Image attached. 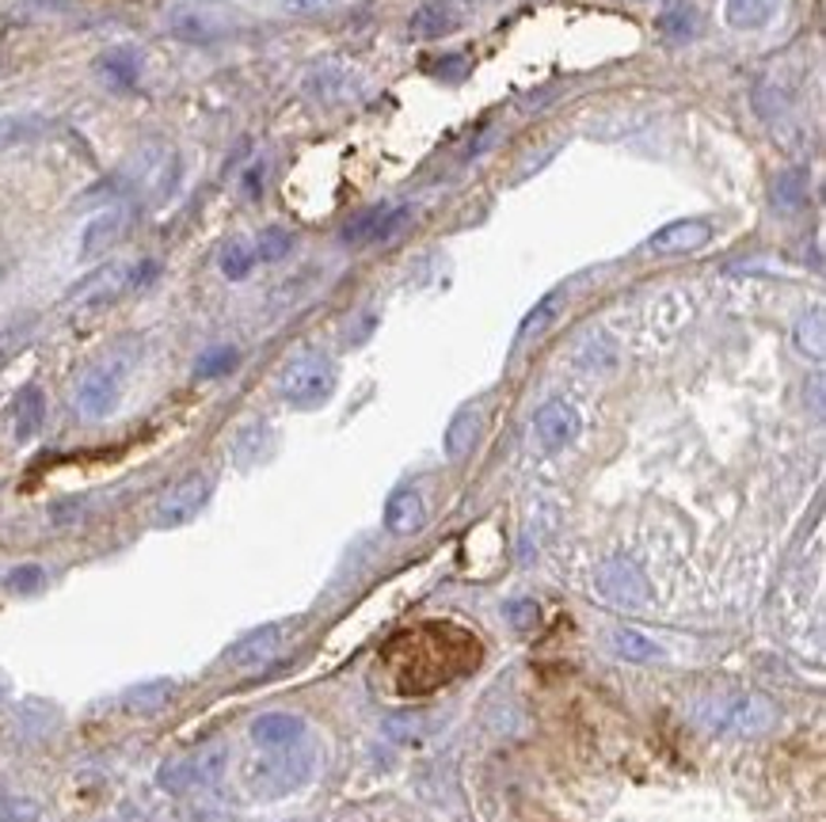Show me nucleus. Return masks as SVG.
Here are the masks:
<instances>
[{
  "mask_svg": "<svg viewBox=\"0 0 826 822\" xmlns=\"http://www.w3.org/2000/svg\"><path fill=\"white\" fill-rule=\"evenodd\" d=\"M248 735L259 750H286V747H297V742H302L305 719L290 716V712H263V716L251 719Z\"/></svg>",
  "mask_w": 826,
  "mask_h": 822,
  "instance_id": "14",
  "label": "nucleus"
},
{
  "mask_svg": "<svg viewBox=\"0 0 826 822\" xmlns=\"http://www.w3.org/2000/svg\"><path fill=\"white\" fill-rule=\"evenodd\" d=\"M408 214H412V210L392 206V202L369 206L366 214H358L354 222L343 225V240H347V245H377V240H389L392 233L408 222Z\"/></svg>",
  "mask_w": 826,
  "mask_h": 822,
  "instance_id": "9",
  "label": "nucleus"
},
{
  "mask_svg": "<svg viewBox=\"0 0 826 822\" xmlns=\"http://www.w3.org/2000/svg\"><path fill=\"white\" fill-rule=\"evenodd\" d=\"M613 652H617L621 659H628V663H648L651 655H656V644H651L644 632L617 629V632H613Z\"/></svg>",
  "mask_w": 826,
  "mask_h": 822,
  "instance_id": "27",
  "label": "nucleus"
},
{
  "mask_svg": "<svg viewBox=\"0 0 826 822\" xmlns=\"http://www.w3.org/2000/svg\"><path fill=\"white\" fill-rule=\"evenodd\" d=\"M244 194H248V199L263 194V164H251V168L244 171Z\"/></svg>",
  "mask_w": 826,
  "mask_h": 822,
  "instance_id": "37",
  "label": "nucleus"
},
{
  "mask_svg": "<svg viewBox=\"0 0 826 822\" xmlns=\"http://www.w3.org/2000/svg\"><path fill=\"white\" fill-rule=\"evenodd\" d=\"M697 716L716 735H762L777 724V708L758 693L716 696L697 708Z\"/></svg>",
  "mask_w": 826,
  "mask_h": 822,
  "instance_id": "3",
  "label": "nucleus"
},
{
  "mask_svg": "<svg viewBox=\"0 0 826 822\" xmlns=\"http://www.w3.org/2000/svg\"><path fill=\"white\" fill-rule=\"evenodd\" d=\"M282 4H286V12H294V15H312V12L332 8L335 0H282Z\"/></svg>",
  "mask_w": 826,
  "mask_h": 822,
  "instance_id": "36",
  "label": "nucleus"
},
{
  "mask_svg": "<svg viewBox=\"0 0 826 822\" xmlns=\"http://www.w3.org/2000/svg\"><path fill=\"white\" fill-rule=\"evenodd\" d=\"M282 624H259V629H251V632H244L240 640L225 652V663L229 667H236V670H256V667H263V663H271L274 655H279V647H282Z\"/></svg>",
  "mask_w": 826,
  "mask_h": 822,
  "instance_id": "10",
  "label": "nucleus"
},
{
  "mask_svg": "<svg viewBox=\"0 0 826 822\" xmlns=\"http://www.w3.org/2000/svg\"><path fill=\"white\" fill-rule=\"evenodd\" d=\"M43 583H46V571L38 568V563H20V568H12L4 575V586L12 594H35L43 591Z\"/></svg>",
  "mask_w": 826,
  "mask_h": 822,
  "instance_id": "30",
  "label": "nucleus"
},
{
  "mask_svg": "<svg viewBox=\"0 0 826 822\" xmlns=\"http://www.w3.org/2000/svg\"><path fill=\"white\" fill-rule=\"evenodd\" d=\"M312 777V750L286 747V750H267V758L251 762L244 770V785H248L251 796L259 800H279V796H290Z\"/></svg>",
  "mask_w": 826,
  "mask_h": 822,
  "instance_id": "2",
  "label": "nucleus"
},
{
  "mask_svg": "<svg viewBox=\"0 0 826 822\" xmlns=\"http://www.w3.org/2000/svg\"><path fill=\"white\" fill-rule=\"evenodd\" d=\"M826 332H823V309H812L807 317H800L796 324V347L804 350V355L812 358H823V347H826Z\"/></svg>",
  "mask_w": 826,
  "mask_h": 822,
  "instance_id": "28",
  "label": "nucleus"
},
{
  "mask_svg": "<svg viewBox=\"0 0 826 822\" xmlns=\"http://www.w3.org/2000/svg\"><path fill=\"white\" fill-rule=\"evenodd\" d=\"M465 58H461V53H450V58H442V61H435V65H430V73H435V76H442V81H461V76H465Z\"/></svg>",
  "mask_w": 826,
  "mask_h": 822,
  "instance_id": "34",
  "label": "nucleus"
},
{
  "mask_svg": "<svg viewBox=\"0 0 826 822\" xmlns=\"http://www.w3.org/2000/svg\"><path fill=\"white\" fill-rule=\"evenodd\" d=\"M279 389H282V396H286V404H294V408H320V404L335 393L332 358L297 355L294 362H286V370H282Z\"/></svg>",
  "mask_w": 826,
  "mask_h": 822,
  "instance_id": "4",
  "label": "nucleus"
},
{
  "mask_svg": "<svg viewBox=\"0 0 826 822\" xmlns=\"http://www.w3.org/2000/svg\"><path fill=\"white\" fill-rule=\"evenodd\" d=\"M480 438V412L476 408H461L458 415L450 419V427H446V457L450 461H461L465 453L476 445Z\"/></svg>",
  "mask_w": 826,
  "mask_h": 822,
  "instance_id": "21",
  "label": "nucleus"
},
{
  "mask_svg": "<svg viewBox=\"0 0 826 822\" xmlns=\"http://www.w3.org/2000/svg\"><path fill=\"white\" fill-rule=\"evenodd\" d=\"M423 522H427V507H423L420 491L415 488L392 491L389 507H385V526H389V534L408 537V534H415V529H423Z\"/></svg>",
  "mask_w": 826,
  "mask_h": 822,
  "instance_id": "18",
  "label": "nucleus"
},
{
  "mask_svg": "<svg viewBox=\"0 0 826 822\" xmlns=\"http://www.w3.org/2000/svg\"><path fill=\"white\" fill-rule=\"evenodd\" d=\"M708 237H712V225L701 222V217H682V222L663 225V229L648 240V252L651 255H686V252L705 248Z\"/></svg>",
  "mask_w": 826,
  "mask_h": 822,
  "instance_id": "11",
  "label": "nucleus"
},
{
  "mask_svg": "<svg viewBox=\"0 0 826 822\" xmlns=\"http://www.w3.org/2000/svg\"><path fill=\"white\" fill-rule=\"evenodd\" d=\"M560 312H564V294H560V289H553V294L541 297V301L530 309V317L522 320V327H518V343L541 339V335H545L548 327L560 320Z\"/></svg>",
  "mask_w": 826,
  "mask_h": 822,
  "instance_id": "23",
  "label": "nucleus"
},
{
  "mask_svg": "<svg viewBox=\"0 0 826 822\" xmlns=\"http://www.w3.org/2000/svg\"><path fill=\"white\" fill-rule=\"evenodd\" d=\"M458 23H461V15H458V8H453V0H423V4L412 12L408 31H412V38L430 43V38H442V35H450V31H458Z\"/></svg>",
  "mask_w": 826,
  "mask_h": 822,
  "instance_id": "15",
  "label": "nucleus"
},
{
  "mask_svg": "<svg viewBox=\"0 0 826 822\" xmlns=\"http://www.w3.org/2000/svg\"><path fill=\"white\" fill-rule=\"evenodd\" d=\"M290 248H294V233L282 229V225H271V229L259 233L256 240V260L259 263H279L290 255Z\"/></svg>",
  "mask_w": 826,
  "mask_h": 822,
  "instance_id": "26",
  "label": "nucleus"
},
{
  "mask_svg": "<svg viewBox=\"0 0 826 822\" xmlns=\"http://www.w3.org/2000/svg\"><path fill=\"white\" fill-rule=\"evenodd\" d=\"M126 225H130V210L122 206V202H115V206H107L104 214H96L88 225H84V237H81V260H96V255H104L107 248H115L118 240H122Z\"/></svg>",
  "mask_w": 826,
  "mask_h": 822,
  "instance_id": "13",
  "label": "nucleus"
},
{
  "mask_svg": "<svg viewBox=\"0 0 826 822\" xmlns=\"http://www.w3.org/2000/svg\"><path fill=\"white\" fill-rule=\"evenodd\" d=\"M579 427H583L579 412L571 408V404H564V401H548L545 408L533 415V434H538V442H541V450H545V453L568 450V445L579 438Z\"/></svg>",
  "mask_w": 826,
  "mask_h": 822,
  "instance_id": "8",
  "label": "nucleus"
},
{
  "mask_svg": "<svg viewBox=\"0 0 826 822\" xmlns=\"http://www.w3.org/2000/svg\"><path fill=\"white\" fill-rule=\"evenodd\" d=\"M130 289V267L126 263H111V267H99L92 278H84L81 286L73 289V301L81 305H107L115 301L118 294Z\"/></svg>",
  "mask_w": 826,
  "mask_h": 822,
  "instance_id": "17",
  "label": "nucleus"
},
{
  "mask_svg": "<svg viewBox=\"0 0 826 822\" xmlns=\"http://www.w3.org/2000/svg\"><path fill=\"white\" fill-rule=\"evenodd\" d=\"M598 586H602L605 598H613L617 606H644L648 601V583L636 571V563L628 560H610L602 571H598Z\"/></svg>",
  "mask_w": 826,
  "mask_h": 822,
  "instance_id": "12",
  "label": "nucleus"
},
{
  "mask_svg": "<svg viewBox=\"0 0 826 822\" xmlns=\"http://www.w3.org/2000/svg\"><path fill=\"white\" fill-rule=\"evenodd\" d=\"M222 274L229 282H240V278H248L251 274V267H256V248L248 245V240H229V245L222 248Z\"/></svg>",
  "mask_w": 826,
  "mask_h": 822,
  "instance_id": "25",
  "label": "nucleus"
},
{
  "mask_svg": "<svg viewBox=\"0 0 826 822\" xmlns=\"http://www.w3.org/2000/svg\"><path fill=\"white\" fill-rule=\"evenodd\" d=\"M179 696V686L172 678H149V682H138L122 693V708L133 712V716H156V712L172 708V701Z\"/></svg>",
  "mask_w": 826,
  "mask_h": 822,
  "instance_id": "16",
  "label": "nucleus"
},
{
  "mask_svg": "<svg viewBox=\"0 0 826 822\" xmlns=\"http://www.w3.org/2000/svg\"><path fill=\"white\" fill-rule=\"evenodd\" d=\"M259 442H271V430L259 427V422H256V427H244L240 438H236V445H233L236 461H240V465H251V461H259V453H263V445H259Z\"/></svg>",
  "mask_w": 826,
  "mask_h": 822,
  "instance_id": "31",
  "label": "nucleus"
},
{
  "mask_svg": "<svg viewBox=\"0 0 826 822\" xmlns=\"http://www.w3.org/2000/svg\"><path fill=\"white\" fill-rule=\"evenodd\" d=\"M435 636H438L435 644H423L420 632H408V636H400L397 644L389 647L385 663H389L400 693H430V689L458 678L469 663H476L480 655L476 640L465 636V632H458L453 644H446L450 629H438Z\"/></svg>",
  "mask_w": 826,
  "mask_h": 822,
  "instance_id": "1",
  "label": "nucleus"
},
{
  "mask_svg": "<svg viewBox=\"0 0 826 822\" xmlns=\"http://www.w3.org/2000/svg\"><path fill=\"white\" fill-rule=\"evenodd\" d=\"M233 366H236V350L233 347H214V350H206V355L199 358L194 373H199V378H225Z\"/></svg>",
  "mask_w": 826,
  "mask_h": 822,
  "instance_id": "32",
  "label": "nucleus"
},
{
  "mask_svg": "<svg viewBox=\"0 0 826 822\" xmlns=\"http://www.w3.org/2000/svg\"><path fill=\"white\" fill-rule=\"evenodd\" d=\"M777 12V0H723V20L735 31H762Z\"/></svg>",
  "mask_w": 826,
  "mask_h": 822,
  "instance_id": "20",
  "label": "nucleus"
},
{
  "mask_svg": "<svg viewBox=\"0 0 826 822\" xmlns=\"http://www.w3.org/2000/svg\"><path fill=\"white\" fill-rule=\"evenodd\" d=\"M210 491H214V484H210L206 473H191V476H184V480H176L161 499H156L153 526H161V529L187 526V522L199 519V511L210 503Z\"/></svg>",
  "mask_w": 826,
  "mask_h": 822,
  "instance_id": "6",
  "label": "nucleus"
},
{
  "mask_svg": "<svg viewBox=\"0 0 826 822\" xmlns=\"http://www.w3.org/2000/svg\"><path fill=\"white\" fill-rule=\"evenodd\" d=\"M46 422V396L43 389H23L20 396H15V408H12V427H15V442H31V438L43 430Z\"/></svg>",
  "mask_w": 826,
  "mask_h": 822,
  "instance_id": "19",
  "label": "nucleus"
},
{
  "mask_svg": "<svg viewBox=\"0 0 826 822\" xmlns=\"http://www.w3.org/2000/svg\"><path fill=\"white\" fill-rule=\"evenodd\" d=\"M659 27H663V35H671V38H694L697 35V12H694V4L666 8V15L659 20Z\"/></svg>",
  "mask_w": 826,
  "mask_h": 822,
  "instance_id": "29",
  "label": "nucleus"
},
{
  "mask_svg": "<svg viewBox=\"0 0 826 822\" xmlns=\"http://www.w3.org/2000/svg\"><path fill=\"white\" fill-rule=\"evenodd\" d=\"M99 73H104L115 88H133L141 76V58L133 50H126V46H118V50H107L104 58H99Z\"/></svg>",
  "mask_w": 826,
  "mask_h": 822,
  "instance_id": "24",
  "label": "nucleus"
},
{
  "mask_svg": "<svg viewBox=\"0 0 826 822\" xmlns=\"http://www.w3.org/2000/svg\"><path fill=\"white\" fill-rule=\"evenodd\" d=\"M507 621L515 624L518 632H530L533 621H538V606H533L530 598H515V601L507 606Z\"/></svg>",
  "mask_w": 826,
  "mask_h": 822,
  "instance_id": "33",
  "label": "nucleus"
},
{
  "mask_svg": "<svg viewBox=\"0 0 826 822\" xmlns=\"http://www.w3.org/2000/svg\"><path fill=\"white\" fill-rule=\"evenodd\" d=\"M4 693H8V682H4V678H0V701H4Z\"/></svg>",
  "mask_w": 826,
  "mask_h": 822,
  "instance_id": "39",
  "label": "nucleus"
},
{
  "mask_svg": "<svg viewBox=\"0 0 826 822\" xmlns=\"http://www.w3.org/2000/svg\"><path fill=\"white\" fill-rule=\"evenodd\" d=\"M126 373H130V358L126 355H107L104 362H96L76 385V412L84 419H107L118 401H122Z\"/></svg>",
  "mask_w": 826,
  "mask_h": 822,
  "instance_id": "5",
  "label": "nucleus"
},
{
  "mask_svg": "<svg viewBox=\"0 0 826 822\" xmlns=\"http://www.w3.org/2000/svg\"><path fill=\"white\" fill-rule=\"evenodd\" d=\"M161 274V267H156V260H141L138 267H130V289H145L149 282Z\"/></svg>",
  "mask_w": 826,
  "mask_h": 822,
  "instance_id": "35",
  "label": "nucleus"
},
{
  "mask_svg": "<svg viewBox=\"0 0 826 822\" xmlns=\"http://www.w3.org/2000/svg\"><path fill=\"white\" fill-rule=\"evenodd\" d=\"M222 765H225V747H210L194 758L164 765L156 781H161V788H168V793H187V788L210 785V781L222 777Z\"/></svg>",
  "mask_w": 826,
  "mask_h": 822,
  "instance_id": "7",
  "label": "nucleus"
},
{
  "mask_svg": "<svg viewBox=\"0 0 826 822\" xmlns=\"http://www.w3.org/2000/svg\"><path fill=\"white\" fill-rule=\"evenodd\" d=\"M4 811H8V793L0 788V822H4Z\"/></svg>",
  "mask_w": 826,
  "mask_h": 822,
  "instance_id": "38",
  "label": "nucleus"
},
{
  "mask_svg": "<svg viewBox=\"0 0 826 822\" xmlns=\"http://www.w3.org/2000/svg\"><path fill=\"white\" fill-rule=\"evenodd\" d=\"M807 194H812V179H807V171L789 168V171H781L774 183V206L784 210V214H796V210L807 206Z\"/></svg>",
  "mask_w": 826,
  "mask_h": 822,
  "instance_id": "22",
  "label": "nucleus"
},
{
  "mask_svg": "<svg viewBox=\"0 0 826 822\" xmlns=\"http://www.w3.org/2000/svg\"><path fill=\"white\" fill-rule=\"evenodd\" d=\"M472 4H480V0H472Z\"/></svg>",
  "mask_w": 826,
  "mask_h": 822,
  "instance_id": "40",
  "label": "nucleus"
}]
</instances>
